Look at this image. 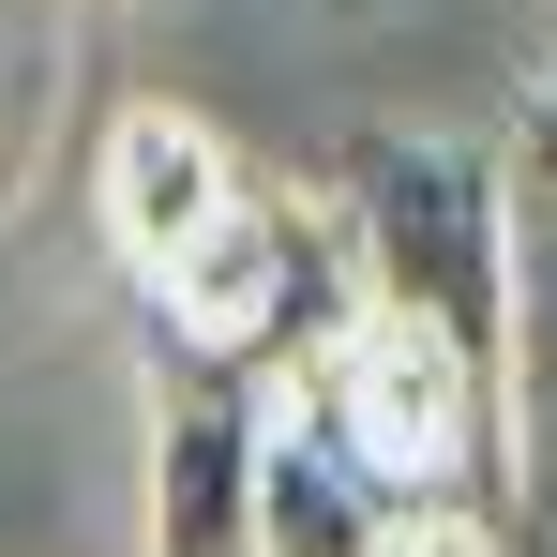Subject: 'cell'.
Here are the masks:
<instances>
[{
    "instance_id": "obj_1",
    "label": "cell",
    "mask_w": 557,
    "mask_h": 557,
    "mask_svg": "<svg viewBox=\"0 0 557 557\" xmlns=\"http://www.w3.org/2000/svg\"><path fill=\"white\" fill-rule=\"evenodd\" d=\"M286 407L362 467L407 528H512V437H497V362H467L422 317H347L317 362L286 376Z\"/></svg>"
},
{
    "instance_id": "obj_2",
    "label": "cell",
    "mask_w": 557,
    "mask_h": 557,
    "mask_svg": "<svg viewBox=\"0 0 557 557\" xmlns=\"http://www.w3.org/2000/svg\"><path fill=\"white\" fill-rule=\"evenodd\" d=\"M332 242H347V286L376 317H422L467 362H497V332H512V182L482 151H453V136H347Z\"/></svg>"
},
{
    "instance_id": "obj_3",
    "label": "cell",
    "mask_w": 557,
    "mask_h": 557,
    "mask_svg": "<svg viewBox=\"0 0 557 557\" xmlns=\"http://www.w3.org/2000/svg\"><path fill=\"white\" fill-rule=\"evenodd\" d=\"M166 301V362H211V376H301L347 317H362V286H347V242H332V211H301V196H226L211 211V242H196L182 272H151Z\"/></svg>"
},
{
    "instance_id": "obj_4",
    "label": "cell",
    "mask_w": 557,
    "mask_h": 557,
    "mask_svg": "<svg viewBox=\"0 0 557 557\" xmlns=\"http://www.w3.org/2000/svg\"><path fill=\"white\" fill-rule=\"evenodd\" d=\"M257 467H272V392L211 376V362H166V407H151V557H257Z\"/></svg>"
},
{
    "instance_id": "obj_5",
    "label": "cell",
    "mask_w": 557,
    "mask_h": 557,
    "mask_svg": "<svg viewBox=\"0 0 557 557\" xmlns=\"http://www.w3.org/2000/svg\"><path fill=\"white\" fill-rule=\"evenodd\" d=\"M512 528H557V196H512V332H497Z\"/></svg>"
},
{
    "instance_id": "obj_6",
    "label": "cell",
    "mask_w": 557,
    "mask_h": 557,
    "mask_svg": "<svg viewBox=\"0 0 557 557\" xmlns=\"http://www.w3.org/2000/svg\"><path fill=\"white\" fill-rule=\"evenodd\" d=\"M242 196V166L196 136V121H166V106H136L121 136H106V242L136 257V286L182 272L196 242H211V211Z\"/></svg>"
},
{
    "instance_id": "obj_7",
    "label": "cell",
    "mask_w": 557,
    "mask_h": 557,
    "mask_svg": "<svg viewBox=\"0 0 557 557\" xmlns=\"http://www.w3.org/2000/svg\"><path fill=\"white\" fill-rule=\"evenodd\" d=\"M392 497L332 453L301 407H272V467H257V557H392Z\"/></svg>"
},
{
    "instance_id": "obj_8",
    "label": "cell",
    "mask_w": 557,
    "mask_h": 557,
    "mask_svg": "<svg viewBox=\"0 0 557 557\" xmlns=\"http://www.w3.org/2000/svg\"><path fill=\"white\" fill-rule=\"evenodd\" d=\"M392 557H497L482 528H392Z\"/></svg>"
},
{
    "instance_id": "obj_9",
    "label": "cell",
    "mask_w": 557,
    "mask_h": 557,
    "mask_svg": "<svg viewBox=\"0 0 557 557\" xmlns=\"http://www.w3.org/2000/svg\"><path fill=\"white\" fill-rule=\"evenodd\" d=\"M528 196H557V91H543V136H528Z\"/></svg>"
}]
</instances>
